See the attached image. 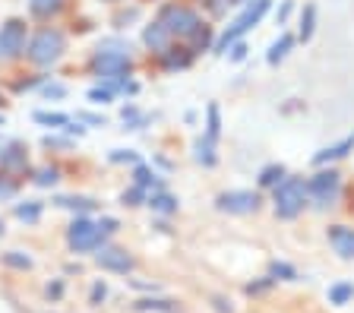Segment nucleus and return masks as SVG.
Listing matches in <instances>:
<instances>
[{
	"instance_id": "obj_1",
	"label": "nucleus",
	"mask_w": 354,
	"mask_h": 313,
	"mask_svg": "<svg viewBox=\"0 0 354 313\" xmlns=\"http://www.w3.org/2000/svg\"><path fill=\"white\" fill-rule=\"evenodd\" d=\"M266 13H269V0H250V3H247V10H243V13L237 16L234 23L225 29V35L218 38V45H215V54H228V48L234 45V41L243 35V32H250Z\"/></svg>"
},
{
	"instance_id": "obj_37",
	"label": "nucleus",
	"mask_w": 354,
	"mask_h": 313,
	"mask_svg": "<svg viewBox=\"0 0 354 313\" xmlns=\"http://www.w3.org/2000/svg\"><path fill=\"white\" fill-rule=\"evenodd\" d=\"M80 120H86V124H102V127H104V117H102V114H80Z\"/></svg>"
},
{
	"instance_id": "obj_29",
	"label": "nucleus",
	"mask_w": 354,
	"mask_h": 313,
	"mask_svg": "<svg viewBox=\"0 0 354 313\" xmlns=\"http://www.w3.org/2000/svg\"><path fill=\"white\" fill-rule=\"evenodd\" d=\"M57 7H60V0H32V10H35L38 16L51 13V10H57Z\"/></svg>"
},
{
	"instance_id": "obj_34",
	"label": "nucleus",
	"mask_w": 354,
	"mask_h": 313,
	"mask_svg": "<svg viewBox=\"0 0 354 313\" xmlns=\"http://www.w3.org/2000/svg\"><path fill=\"white\" fill-rule=\"evenodd\" d=\"M291 10H295V3H291V0H285V3H281V10H279V13H275V19H279V26L285 23L288 16H291Z\"/></svg>"
},
{
	"instance_id": "obj_2",
	"label": "nucleus",
	"mask_w": 354,
	"mask_h": 313,
	"mask_svg": "<svg viewBox=\"0 0 354 313\" xmlns=\"http://www.w3.org/2000/svg\"><path fill=\"white\" fill-rule=\"evenodd\" d=\"M307 206V184L301 178H285L275 187V216L279 218H295Z\"/></svg>"
},
{
	"instance_id": "obj_19",
	"label": "nucleus",
	"mask_w": 354,
	"mask_h": 313,
	"mask_svg": "<svg viewBox=\"0 0 354 313\" xmlns=\"http://www.w3.org/2000/svg\"><path fill=\"white\" fill-rule=\"evenodd\" d=\"M281 180H285V168H281V164H269V168H263V174H259V184L263 187H279Z\"/></svg>"
},
{
	"instance_id": "obj_16",
	"label": "nucleus",
	"mask_w": 354,
	"mask_h": 313,
	"mask_svg": "<svg viewBox=\"0 0 354 313\" xmlns=\"http://www.w3.org/2000/svg\"><path fill=\"white\" fill-rule=\"evenodd\" d=\"M351 298H354V285H351V282H339V285H332V288H329V301H332L335 307L348 304Z\"/></svg>"
},
{
	"instance_id": "obj_15",
	"label": "nucleus",
	"mask_w": 354,
	"mask_h": 313,
	"mask_svg": "<svg viewBox=\"0 0 354 313\" xmlns=\"http://www.w3.org/2000/svg\"><path fill=\"white\" fill-rule=\"evenodd\" d=\"M212 146H215V140H209V136H199L196 140V162H203L209 168V164H215V152H212Z\"/></svg>"
},
{
	"instance_id": "obj_39",
	"label": "nucleus",
	"mask_w": 354,
	"mask_h": 313,
	"mask_svg": "<svg viewBox=\"0 0 354 313\" xmlns=\"http://www.w3.org/2000/svg\"><path fill=\"white\" fill-rule=\"evenodd\" d=\"M66 133H76V136H82V133H86V127H80V124H66Z\"/></svg>"
},
{
	"instance_id": "obj_35",
	"label": "nucleus",
	"mask_w": 354,
	"mask_h": 313,
	"mask_svg": "<svg viewBox=\"0 0 354 313\" xmlns=\"http://www.w3.org/2000/svg\"><path fill=\"white\" fill-rule=\"evenodd\" d=\"M44 95H48V98H64L66 89H64V86H44Z\"/></svg>"
},
{
	"instance_id": "obj_20",
	"label": "nucleus",
	"mask_w": 354,
	"mask_h": 313,
	"mask_svg": "<svg viewBox=\"0 0 354 313\" xmlns=\"http://www.w3.org/2000/svg\"><path fill=\"white\" fill-rule=\"evenodd\" d=\"M16 218H22V222H38V218H41V202H19V206H16Z\"/></svg>"
},
{
	"instance_id": "obj_41",
	"label": "nucleus",
	"mask_w": 354,
	"mask_h": 313,
	"mask_svg": "<svg viewBox=\"0 0 354 313\" xmlns=\"http://www.w3.org/2000/svg\"><path fill=\"white\" fill-rule=\"evenodd\" d=\"M0 231H3V222H0Z\"/></svg>"
},
{
	"instance_id": "obj_11",
	"label": "nucleus",
	"mask_w": 354,
	"mask_h": 313,
	"mask_svg": "<svg viewBox=\"0 0 354 313\" xmlns=\"http://www.w3.org/2000/svg\"><path fill=\"white\" fill-rule=\"evenodd\" d=\"M329 240L342 260H354V228L335 225V228H329Z\"/></svg>"
},
{
	"instance_id": "obj_33",
	"label": "nucleus",
	"mask_w": 354,
	"mask_h": 313,
	"mask_svg": "<svg viewBox=\"0 0 354 313\" xmlns=\"http://www.w3.org/2000/svg\"><path fill=\"white\" fill-rule=\"evenodd\" d=\"M98 228H102V234L108 238V234L118 231V222H114V218H102V222H98Z\"/></svg>"
},
{
	"instance_id": "obj_8",
	"label": "nucleus",
	"mask_w": 354,
	"mask_h": 313,
	"mask_svg": "<svg viewBox=\"0 0 354 313\" xmlns=\"http://www.w3.org/2000/svg\"><path fill=\"white\" fill-rule=\"evenodd\" d=\"M215 206L221 212H228V216H250V212H257L259 196L253 190H228V193H221L215 200Z\"/></svg>"
},
{
	"instance_id": "obj_22",
	"label": "nucleus",
	"mask_w": 354,
	"mask_h": 313,
	"mask_svg": "<svg viewBox=\"0 0 354 313\" xmlns=\"http://www.w3.org/2000/svg\"><path fill=\"white\" fill-rule=\"evenodd\" d=\"M35 120L38 124H48V127H66L70 124L66 114H48V111H35Z\"/></svg>"
},
{
	"instance_id": "obj_5",
	"label": "nucleus",
	"mask_w": 354,
	"mask_h": 313,
	"mask_svg": "<svg viewBox=\"0 0 354 313\" xmlns=\"http://www.w3.org/2000/svg\"><path fill=\"white\" fill-rule=\"evenodd\" d=\"M66 240H70V247H73L76 254H86V250H95V247L102 244L104 234H102V228H98V222L76 218V222L70 225V231H66Z\"/></svg>"
},
{
	"instance_id": "obj_21",
	"label": "nucleus",
	"mask_w": 354,
	"mask_h": 313,
	"mask_svg": "<svg viewBox=\"0 0 354 313\" xmlns=\"http://www.w3.org/2000/svg\"><path fill=\"white\" fill-rule=\"evenodd\" d=\"M0 164H3V168H26V152L3 149V152H0Z\"/></svg>"
},
{
	"instance_id": "obj_4",
	"label": "nucleus",
	"mask_w": 354,
	"mask_h": 313,
	"mask_svg": "<svg viewBox=\"0 0 354 313\" xmlns=\"http://www.w3.org/2000/svg\"><path fill=\"white\" fill-rule=\"evenodd\" d=\"M95 70H98V79H104V82L124 79V76L130 73V54L127 51H111V48H98Z\"/></svg>"
},
{
	"instance_id": "obj_32",
	"label": "nucleus",
	"mask_w": 354,
	"mask_h": 313,
	"mask_svg": "<svg viewBox=\"0 0 354 313\" xmlns=\"http://www.w3.org/2000/svg\"><path fill=\"white\" fill-rule=\"evenodd\" d=\"M88 98H92L95 104H104V102H111V89H92Z\"/></svg>"
},
{
	"instance_id": "obj_28",
	"label": "nucleus",
	"mask_w": 354,
	"mask_h": 313,
	"mask_svg": "<svg viewBox=\"0 0 354 313\" xmlns=\"http://www.w3.org/2000/svg\"><path fill=\"white\" fill-rule=\"evenodd\" d=\"M111 162H114V164H120V162L136 164V162H140V155H136V152H130V149H114V152H111Z\"/></svg>"
},
{
	"instance_id": "obj_7",
	"label": "nucleus",
	"mask_w": 354,
	"mask_h": 313,
	"mask_svg": "<svg viewBox=\"0 0 354 313\" xmlns=\"http://www.w3.org/2000/svg\"><path fill=\"white\" fill-rule=\"evenodd\" d=\"M307 196L317 206H329L339 196V171H319L307 180Z\"/></svg>"
},
{
	"instance_id": "obj_12",
	"label": "nucleus",
	"mask_w": 354,
	"mask_h": 313,
	"mask_svg": "<svg viewBox=\"0 0 354 313\" xmlns=\"http://www.w3.org/2000/svg\"><path fill=\"white\" fill-rule=\"evenodd\" d=\"M354 149V133L345 136L342 142H335V146H326V149H319L317 155H313V164H329V162H339V158H345L348 152Z\"/></svg>"
},
{
	"instance_id": "obj_31",
	"label": "nucleus",
	"mask_w": 354,
	"mask_h": 313,
	"mask_svg": "<svg viewBox=\"0 0 354 313\" xmlns=\"http://www.w3.org/2000/svg\"><path fill=\"white\" fill-rule=\"evenodd\" d=\"M243 57H247V45H243L241 38H237L234 45H231V60H234V64H237V60H243Z\"/></svg>"
},
{
	"instance_id": "obj_40",
	"label": "nucleus",
	"mask_w": 354,
	"mask_h": 313,
	"mask_svg": "<svg viewBox=\"0 0 354 313\" xmlns=\"http://www.w3.org/2000/svg\"><path fill=\"white\" fill-rule=\"evenodd\" d=\"M231 3H250V0H231Z\"/></svg>"
},
{
	"instance_id": "obj_6",
	"label": "nucleus",
	"mask_w": 354,
	"mask_h": 313,
	"mask_svg": "<svg viewBox=\"0 0 354 313\" xmlns=\"http://www.w3.org/2000/svg\"><path fill=\"white\" fill-rule=\"evenodd\" d=\"M158 23H162L171 35H199V16L187 7H165Z\"/></svg>"
},
{
	"instance_id": "obj_9",
	"label": "nucleus",
	"mask_w": 354,
	"mask_h": 313,
	"mask_svg": "<svg viewBox=\"0 0 354 313\" xmlns=\"http://www.w3.org/2000/svg\"><path fill=\"white\" fill-rule=\"evenodd\" d=\"M0 51H3V57H19V54H26V23H22V19H10V23L0 29Z\"/></svg>"
},
{
	"instance_id": "obj_24",
	"label": "nucleus",
	"mask_w": 354,
	"mask_h": 313,
	"mask_svg": "<svg viewBox=\"0 0 354 313\" xmlns=\"http://www.w3.org/2000/svg\"><path fill=\"white\" fill-rule=\"evenodd\" d=\"M149 206L158 209V212H174L177 200H174V196H168V193H158V196H152V200H149Z\"/></svg>"
},
{
	"instance_id": "obj_23",
	"label": "nucleus",
	"mask_w": 354,
	"mask_h": 313,
	"mask_svg": "<svg viewBox=\"0 0 354 313\" xmlns=\"http://www.w3.org/2000/svg\"><path fill=\"white\" fill-rule=\"evenodd\" d=\"M209 127H206V136L209 140H218L221 133V120H218V104H209Z\"/></svg>"
},
{
	"instance_id": "obj_30",
	"label": "nucleus",
	"mask_w": 354,
	"mask_h": 313,
	"mask_svg": "<svg viewBox=\"0 0 354 313\" xmlns=\"http://www.w3.org/2000/svg\"><path fill=\"white\" fill-rule=\"evenodd\" d=\"M142 200H146V193H142V187H133L130 193H124V202H127V206H140Z\"/></svg>"
},
{
	"instance_id": "obj_27",
	"label": "nucleus",
	"mask_w": 354,
	"mask_h": 313,
	"mask_svg": "<svg viewBox=\"0 0 354 313\" xmlns=\"http://www.w3.org/2000/svg\"><path fill=\"white\" fill-rule=\"evenodd\" d=\"M35 184L38 187H54V184H57V168H41V171H38V178H35Z\"/></svg>"
},
{
	"instance_id": "obj_26",
	"label": "nucleus",
	"mask_w": 354,
	"mask_h": 313,
	"mask_svg": "<svg viewBox=\"0 0 354 313\" xmlns=\"http://www.w3.org/2000/svg\"><path fill=\"white\" fill-rule=\"evenodd\" d=\"M3 263H7V266H16V269H32V260L29 256H19V250H10V254L3 256Z\"/></svg>"
},
{
	"instance_id": "obj_18",
	"label": "nucleus",
	"mask_w": 354,
	"mask_h": 313,
	"mask_svg": "<svg viewBox=\"0 0 354 313\" xmlns=\"http://www.w3.org/2000/svg\"><path fill=\"white\" fill-rule=\"evenodd\" d=\"M133 178H136V187H142V190H146V187H162V180H158V174L152 171V168H146V164H136V174H133Z\"/></svg>"
},
{
	"instance_id": "obj_13",
	"label": "nucleus",
	"mask_w": 354,
	"mask_h": 313,
	"mask_svg": "<svg viewBox=\"0 0 354 313\" xmlns=\"http://www.w3.org/2000/svg\"><path fill=\"white\" fill-rule=\"evenodd\" d=\"M142 41H146L152 51H168V41H171V32L165 29L162 23H152L146 32H142Z\"/></svg>"
},
{
	"instance_id": "obj_14",
	"label": "nucleus",
	"mask_w": 354,
	"mask_h": 313,
	"mask_svg": "<svg viewBox=\"0 0 354 313\" xmlns=\"http://www.w3.org/2000/svg\"><path fill=\"white\" fill-rule=\"evenodd\" d=\"M291 48H295V35H279V41H275L272 48H269V54H266V60H269V64H281V60L288 57V51H291Z\"/></svg>"
},
{
	"instance_id": "obj_10",
	"label": "nucleus",
	"mask_w": 354,
	"mask_h": 313,
	"mask_svg": "<svg viewBox=\"0 0 354 313\" xmlns=\"http://www.w3.org/2000/svg\"><path fill=\"white\" fill-rule=\"evenodd\" d=\"M95 263L102 269H108V272H124V276L133 269V256L127 250H120V247H102L95 254Z\"/></svg>"
},
{
	"instance_id": "obj_17",
	"label": "nucleus",
	"mask_w": 354,
	"mask_h": 313,
	"mask_svg": "<svg viewBox=\"0 0 354 313\" xmlns=\"http://www.w3.org/2000/svg\"><path fill=\"white\" fill-rule=\"evenodd\" d=\"M313 26H317V7L310 3V7H304V16H301V41H310V35H313Z\"/></svg>"
},
{
	"instance_id": "obj_25",
	"label": "nucleus",
	"mask_w": 354,
	"mask_h": 313,
	"mask_svg": "<svg viewBox=\"0 0 354 313\" xmlns=\"http://www.w3.org/2000/svg\"><path fill=\"white\" fill-rule=\"evenodd\" d=\"M57 206H64V209H80V212H88V209H95V202H92V200H73V196H64V200H57Z\"/></svg>"
},
{
	"instance_id": "obj_38",
	"label": "nucleus",
	"mask_w": 354,
	"mask_h": 313,
	"mask_svg": "<svg viewBox=\"0 0 354 313\" xmlns=\"http://www.w3.org/2000/svg\"><path fill=\"white\" fill-rule=\"evenodd\" d=\"M104 294H108V288H104V285H95V288H92V301H102Z\"/></svg>"
},
{
	"instance_id": "obj_3",
	"label": "nucleus",
	"mask_w": 354,
	"mask_h": 313,
	"mask_svg": "<svg viewBox=\"0 0 354 313\" xmlns=\"http://www.w3.org/2000/svg\"><path fill=\"white\" fill-rule=\"evenodd\" d=\"M64 48H66V41L57 29H41L29 45V60L38 64V67H51L54 60H60Z\"/></svg>"
},
{
	"instance_id": "obj_36",
	"label": "nucleus",
	"mask_w": 354,
	"mask_h": 313,
	"mask_svg": "<svg viewBox=\"0 0 354 313\" xmlns=\"http://www.w3.org/2000/svg\"><path fill=\"white\" fill-rule=\"evenodd\" d=\"M272 272H275V276H288V278H295V269L281 266V263H275V266H272Z\"/></svg>"
}]
</instances>
